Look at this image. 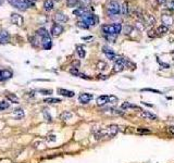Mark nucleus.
<instances>
[{
    "label": "nucleus",
    "mask_w": 174,
    "mask_h": 163,
    "mask_svg": "<svg viewBox=\"0 0 174 163\" xmlns=\"http://www.w3.org/2000/svg\"><path fill=\"white\" fill-rule=\"evenodd\" d=\"M36 35L39 38L40 40V46L43 47L45 50H49V49L52 47V41L51 37H50V34L48 33V30L45 28V27H40L36 30Z\"/></svg>",
    "instance_id": "nucleus-1"
},
{
    "label": "nucleus",
    "mask_w": 174,
    "mask_h": 163,
    "mask_svg": "<svg viewBox=\"0 0 174 163\" xmlns=\"http://www.w3.org/2000/svg\"><path fill=\"white\" fill-rule=\"evenodd\" d=\"M122 24L114 23V24H103L101 26V30L105 35H119L122 32Z\"/></svg>",
    "instance_id": "nucleus-2"
},
{
    "label": "nucleus",
    "mask_w": 174,
    "mask_h": 163,
    "mask_svg": "<svg viewBox=\"0 0 174 163\" xmlns=\"http://www.w3.org/2000/svg\"><path fill=\"white\" fill-rule=\"evenodd\" d=\"M106 12L108 16H118L119 14H121V5H119L118 1L115 0H111L109 1L106 5Z\"/></svg>",
    "instance_id": "nucleus-3"
},
{
    "label": "nucleus",
    "mask_w": 174,
    "mask_h": 163,
    "mask_svg": "<svg viewBox=\"0 0 174 163\" xmlns=\"http://www.w3.org/2000/svg\"><path fill=\"white\" fill-rule=\"evenodd\" d=\"M82 21H84L85 23H86L87 25H88V27H92V26H96V25L99 23V18H98V15H96V14H92V13H87L85 14L84 16H82L81 18Z\"/></svg>",
    "instance_id": "nucleus-4"
},
{
    "label": "nucleus",
    "mask_w": 174,
    "mask_h": 163,
    "mask_svg": "<svg viewBox=\"0 0 174 163\" xmlns=\"http://www.w3.org/2000/svg\"><path fill=\"white\" fill-rule=\"evenodd\" d=\"M118 102V98L115 96H99L97 98V104L98 106H105L108 103H115Z\"/></svg>",
    "instance_id": "nucleus-5"
},
{
    "label": "nucleus",
    "mask_w": 174,
    "mask_h": 163,
    "mask_svg": "<svg viewBox=\"0 0 174 163\" xmlns=\"http://www.w3.org/2000/svg\"><path fill=\"white\" fill-rule=\"evenodd\" d=\"M64 30V27L62 26L59 23H53V25L51 26V30H50V35L52 37H59L61 34Z\"/></svg>",
    "instance_id": "nucleus-6"
},
{
    "label": "nucleus",
    "mask_w": 174,
    "mask_h": 163,
    "mask_svg": "<svg viewBox=\"0 0 174 163\" xmlns=\"http://www.w3.org/2000/svg\"><path fill=\"white\" fill-rule=\"evenodd\" d=\"M8 2L10 3L13 8L18 9L20 11H25L27 10V5L23 1V0H8Z\"/></svg>",
    "instance_id": "nucleus-7"
},
{
    "label": "nucleus",
    "mask_w": 174,
    "mask_h": 163,
    "mask_svg": "<svg viewBox=\"0 0 174 163\" xmlns=\"http://www.w3.org/2000/svg\"><path fill=\"white\" fill-rule=\"evenodd\" d=\"M10 21L12 24L16 25V26H22L24 23V19L23 16L20 15L19 13H11L10 15Z\"/></svg>",
    "instance_id": "nucleus-8"
},
{
    "label": "nucleus",
    "mask_w": 174,
    "mask_h": 163,
    "mask_svg": "<svg viewBox=\"0 0 174 163\" xmlns=\"http://www.w3.org/2000/svg\"><path fill=\"white\" fill-rule=\"evenodd\" d=\"M54 20H56V23H59V24H62V23H66L69 21L68 15L62 12V11H58L54 14Z\"/></svg>",
    "instance_id": "nucleus-9"
},
{
    "label": "nucleus",
    "mask_w": 174,
    "mask_h": 163,
    "mask_svg": "<svg viewBox=\"0 0 174 163\" xmlns=\"http://www.w3.org/2000/svg\"><path fill=\"white\" fill-rule=\"evenodd\" d=\"M102 52L105 53V56H106V57L108 58L109 60H115V59H118L117 54H115L114 50L110 48V47L103 46L102 47Z\"/></svg>",
    "instance_id": "nucleus-10"
},
{
    "label": "nucleus",
    "mask_w": 174,
    "mask_h": 163,
    "mask_svg": "<svg viewBox=\"0 0 174 163\" xmlns=\"http://www.w3.org/2000/svg\"><path fill=\"white\" fill-rule=\"evenodd\" d=\"M13 76V72L12 70H9V69H3V70H0V82L7 81V79L12 78Z\"/></svg>",
    "instance_id": "nucleus-11"
},
{
    "label": "nucleus",
    "mask_w": 174,
    "mask_h": 163,
    "mask_svg": "<svg viewBox=\"0 0 174 163\" xmlns=\"http://www.w3.org/2000/svg\"><path fill=\"white\" fill-rule=\"evenodd\" d=\"M161 22H162V25L169 27L173 25V18H172L171 14H166L163 13L161 15Z\"/></svg>",
    "instance_id": "nucleus-12"
},
{
    "label": "nucleus",
    "mask_w": 174,
    "mask_h": 163,
    "mask_svg": "<svg viewBox=\"0 0 174 163\" xmlns=\"http://www.w3.org/2000/svg\"><path fill=\"white\" fill-rule=\"evenodd\" d=\"M106 136L107 137H114V136L117 135V133L119 132V126L118 125H110L108 127L106 128Z\"/></svg>",
    "instance_id": "nucleus-13"
},
{
    "label": "nucleus",
    "mask_w": 174,
    "mask_h": 163,
    "mask_svg": "<svg viewBox=\"0 0 174 163\" xmlns=\"http://www.w3.org/2000/svg\"><path fill=\"white\" fill-rule=\"evenodd\" d=\"M92 98H94V96H92V94L83 92V94H81V95L79 96V101L81 103H83V104H86V103H88L90 100H92Z\"/></svg>",
    "instance_id": "nucleus-14"
},
{
    "label": "nucleus",
    "mask_w": 174,
    "mask_h": 163,
    "mask_svg": "<svg viewBox=\"0 0 174 163\" xmlns=\"http://www.w3.org/2000/svg\"><path fill=\"white\" fill-rule=\"evenodd\" d=\"M10 40V34L8 30H0V43H7Z\"/></svg>",
    "instance_id": "nucleus-15"
},
{
    "label": "nucleus",
    "mask_w": 174,
    "mask_h": 163,
    "mask_svg": "<svg viewBox=\"0 0 174 163\" xmlns=\"http://www.w3.org/2000/svg\"><path fill=\"white\" fill-rule=\"evenodd\" d=\"M89 13V11L87 10L85 7H79L77 9H75V10L73 11V14L75 16H79V18H82V16H84L85 14Z\"/></svg>",
    "instance_id": "nucleus-16"
},
{
    "label": "nucleus",
    "mask_w": 174,
    "mask_h": 163,
    "mask_svg": "<svg viewBox=\"0 0 174 163\" xmlns=\"http://www.w3.org/2000/svg\"><path fill=\"white\" fill-rule=\"evenodd\" d=\"M54 8V0H45L44 1V10L50 12Z\"/></svg>",
    "instance_id": "nucleus-17"
},
{
    "label": "nucleus",
    "mask_w": 174,
    "mask_h": 163,
    "mask_svg": "<svg viewBox=\"0 0 174 163\" xmlns=\"http://www.w3.org/2000/svg\"><path fill=\"white\" fill-rule=\"evenodd\" d=\"M58 94L61 96H63V97H68V98H72L74 97V91H72V90H68V89H63V88H58Z\"/></svg>",
    "instance_id": "nucleus-18"
},
{
    "label": "nucleus",
    "mask_w": 174,
    "mask_h": 163,
    "mask_svg": "<svg viewBox=\"0 0 174 163\" xmlns=\"http://www.w3.org/2000/svg\"><path fill=\"white\" fill-rule=\"evenodd\" d=\"M24 115H25L24 111H23V109H21V108L15 109V110L13 111V117H15L16 120L23 119V117H24Z\"/></svg>",
    "instance_id": "nucleus-19"
},
{
    "label": "nucleus",
    "mask_w": 174,
    "mask_h": 163,
    "mask_svg": "<svg viewBox=\"0 0 174 163\" xmlns=\"http://www.w3.org/2000/svg\"><path fill=\"white\" fill-rule=\"evenodd\" d=\"M76 53H77V56H79L81 59H84L85 56H86V51H85L84 47L81 46V45H77V46H76Z\"/></svg>",
    "instance_id": "nucleus-20"
},
{
    "label": "nucleus",
    "mask_w": 174,
    "mask_h": 163,
    "mask_svg": "<svg viewBox=\"0 0 174 163\" xmlns=\"http://www.w3.org/2000/svg\"><path fill=\"white\" fill-rule=\"evenodd\" d=\"M121 109H122V110H127V109H138V110H140V108H139L138 106L133 104V103L130 102H123L122 104H121Z\"/></svg>",
    "instance_id": "nucleus-21"
},
{
    "label": "nucleus",
    "mask_w": 174,
    "mask_h": 163,
    "mask_svg": "<svg viewBox=\"0 0 174 163\" xmlns=\"http://www.w3.org/2000/svg\"><path fill=\"white\" fill-rule=\"evenodd\" d=\"M121 14L123 16H128L130 15V8H128V3L124 2L121 5Z\"/></svg>",
    "instance_id": "nucleus-22"
},
{
    "label": "nucleus",
    "mask_w": 174,
    "mask_h": 163,
    "mask_svg": "<svg viewBox=\"0 0 174 163\" xmlns=\"http://www.w3.org/2000/svg\"><path fill=\"white\" fill-rule=\"evenodd\" d=\"M141 117H145V119H148V120H157L158 117L156 114L151 113L149 111H141Z\"/></svg>",
    "instance_id": "nucleus-23"
},
{
    "label": "nucleus",
    "mask_w": 174,
    "mask_h": 163,
    "mask_svg": "<svg viewBox=\"0 0 174 163\" xmlns=\"http://www.w3.org/2000/svg\"><path fill=\"white\" fill-rule=\"evenodd\" d=\"M133 30H134V27L132 26V25H130V24H126V25H125V26L122 28L123 33H124L125 35H130V33L133 32Z\"/></svg>",
    "instance_id": "nucleus-24"
},
{
    "label": "nucleus",
    "mask_w": 174,
    "mask_h": 163,
    "mask_svg": "<svg viewBox=\"0 0 174 163\" xmlns=\"http://www.w3.org/2000/svg\"><path fill=\"white\" fill-rule=\"evenodd\" d=\"M168 32H169V27L164 26V25H162V24L157 28V33L158 34H160V35H162V34H166Z\"/></svg>",
    "instance_id": "nucleus-25"
},
{
    "label": "nucleus",
    "mask_w": 174,
    "mask_h": 163,
    "mask_svg": "<svg viewBox=\"0 0 174 163\" xmlns=\"http://www.w3.org/2000/svg\"><path fill=\"white\" fill-rule=\"evenodd\" d=\"M79 5V0H66V5L69 8H74Z\"/></svg>",
    "instance_id": "nucleus-26"
},
{
    "label": "nucleus",
    "mask_w": 174,
    "mask_h": 163,
    "mask_svg": "<svg viewBox=\"0 0 174 163\" xmlns=\"http://www.w3.org/2000/svg\"><path fill=\"white\" fill-rule=\"evenodd\" d=\"M60 117H61V120H63V121H66V120H70L71 117H72V113L69 111H64L60 115Z\"/></svg>",
    "instance_id": "nucleus-27"
},
{
    "label": "nucleus",
    "mask_w": 174,
    "mask_h": 163,
    "mask_svg": "<svg viewBox=\"0 0 174 163\" xmlns=\"http://www.w3.org/2000/svg\"><path fill=\"white\" fill-rule=\"evenodd\" d=\"M44 102L47 103H59L61 102V99H58V98H47L44 100Z\"/></svg>",
    "instance_id": "nucleus-28"
},
{
    "label": "nucleus",
    "mask_w": 174,
    "mask_h": 163,
    "mask_svg": "<svg viewBox=\"0 0 174 163\" xmlns=\"http://www.w3.org/2000/svg\"><path fill=\"white\" fill-rule=\"evenodd\" d=\"M76 25H77V27H79V28H83V30H88L89 27H88V25L85 23L84 21H79L77 23H76Z\"/></svg>",
    "instance_id": "nucleus-29"
},
{
    "label": "nucleus",
    "mask_w": 174,
    "mask_h": 163,
    "mask_svg": "<svg viewBox=\"0 0 174 163\" xmlns=\"http://www.w3.org/2000/svg\"><path fill=\"white\" fill-rule=\"evenodd\" d=\"M7 98H8L9 100L11 101V102L13 103H19V99H18V97H16L14 94H11V95H8L7 96Z\"/></svg>",
    "instance_id": "nucleus-30"
},
{
    "label": "nucleus",
    "mask_w": 174,
    "mask_h": 163,
    "mask_svg": "<svg viewBox=\"0 0 174 163\" xmlns=\"http://www.w3.org/2000/svg\"><path fill=\"white\" fill-rule=\"evenodd\" d=\"M9 107H10V104H9L7 101H1V102H0V111H3L5 109H8Z\"/></svg>",
    "instance_id": "nucleus-31"
},
{
    "label": "nucleus",
    "mask_w": 174,
    "mask_h": 163,
    "mask_svg": "<svg viewBox=\"0 0 174 163\" xmlns=\"http://www.w3.org/2000/svg\"><path fill=\"white\" fill-rule=\"evenodd\" d=\"M118 35H105V38H106L108 41H111V43H114L115 39H117Z\"/></svg>",
    "instance_id": "nucleus-32"
},
{
    "label": "nucleus",
    "mask_w": 174,
    "mask_h": 163,
    "mask_svg": "<svg viewBox=\"0 0 174 163\" xmlns=\"http://www.w3.org/2000/svg\"><path fill=\"white\" fill-rule=\"evenodd\" d=\"M166 7H168L169 10L174 11V0H168V2H166Z\"/></svg>",
    "instance_id": "nucleus-33"
},
{
    "label": "nucleus",
    "mask_w": 174,
    "mask_h": 163,
    "mask_svg": "<svg viewBox=\"0 0 174 163\" xmlns=\"http://www.w3.org/2000/svg\"><path fill=\"white\" fill-rule=\"evenodd\" d=\"M140 91H150V92H155V94H162L160 90L157 89H152V88H143Z\"/></svg>",
    "instance_id": "nucleus-34"
},
{
    "label": "nucleus",
    "mask_w": 174,
    "mask_h": 163,
    "mask_svg": "<svg viewBox=\"0 0 174 163\" xmlns=\"http://www.w3.org/2000/svg\"><path fill=\"white\" fill-rule=\"evenodd\" d=\"M70 73L74 76H79V69L77 68H72L70 70Z\"/></svg>",
    "instance_id": "nucleus-35"
},
{
    "label": "nucleus",
    "mask_w": 174,
    "mask_h": 163,
    "mask_svg": "<svg viewBox=\"0 0 174 163\" xmlns=\"http://www.w3.org/2000/svg\"><path fill=\"white\" fill-rule=\"evenodd\" d=\"M97 66H98V69H100V70H106L107 69V64L103 62V61H99Z\"/></svg>",
    "instance_id": "nucleus-36"
},
{
    "label": "nucleus",
    "mask_w": 174,
    "mask_h": 163,
    "mask_svg": "<svg viewBox=\"0 0 174 163\" xmlns=\"http://www.w3.org/2000/svg\"><path fill=\"white\" fill-rule=\"evenodd\" d=\"M38 91L40 92L41 95H51L52 94V90L50 89H39Z\"/></svg>",
    "instance_id": "nucleus-37"
},
{
    "label": "nucleus",
    "mask_w": 174,
    "mask_h": 163,
    "mask_svg": "<svg viewBox=\"0 0 174 163\" xmlns=\"http://www.w3.org/2000/svg\"><path fill=\"white\" fill-rule=\"evenodd\" d=\"M23 1L26 3L28 8H31V7H34V3H35V1H37V0H23Z\"/></svg>",
    "instance_id": "nucleus-38"
},
{
    "label": "nucleus",
    "mask_w": 174,
    "mask_h": 163,
    "mask_svg": "<svg viewBox=\"0 0 174 163\" xmlns=\"http://www.w3.org/2000/svg\"><path fill=\"white\" fill-rule=\"evenodd\" d=\"M44 117H45V119L47 117V121H48V122H51V117H50V114L48 113L47 110H44Z\"/></svg>",
    "instance_id": "nucleus-39"
},
{
    "label": "nucleus",
    "mask_w": 174,
    "mask_h": 163,
    "mask_svg": "<svg viewBox=\"0 0 174 163\" xmlns=\"http://www.w3.org/2000/svg\"><path fill=\"white\" fill-rule=\"evenodd\" d=\"M156 30H150L149 32H148V36H149L150 38H155V37H157V34H156Z\"/></svg>",
    "instance_id": "nucleus-40"
},
{
    "label": "nucleus",
    "mask_w": 174,
    "mask_h": 163,
    "mask_svg": "<svg viewBox=\"0 0 174 163\" xmlns=\"http://www.w3.org/2000/svg\"><path fill=\"white\" fill-rule=\"evenodd\" d=\"M157 59H158V62H159V64H160L161 66H163L164 69H169V68H170V65H169L168 63H164V62H162V61H160V59H159V58H157Z\"/></svg>",
    "instance_id": "nucleus-41"
},
{
    "label": "nucleus",
    "mask_w": 174,
    "mask_h": 163,
    "mask_svg": "<svg viewBox=\"0 0 174 163\" xmlns=\"http://www.w3.org/2000/svg\"><path fill=\"white\" fill-rule=\"evenodd\" d=\"M137 132H138V133H140V134H143V133H150L149 129H147V128H143V127L137 128Z\"/></svg>",
    "instance_id": "nucleus-42"
},
{
    "label": "nucleus",
    "mask_w": 174,
    "mask_h": 163,
    "mask_svg": "<svg viewBox=\"0 0 174 163\" xmlns=\"http://www.w3.org/2000/svg\"><path fill=\"white\" fill-rule=\"evenodd\" d=\"M148 19H149V24L150 25H155L156 24V19L152 15H148Z\"/></svg>",
    "instance_id": "nucleus-43"
},
{
    "label": "nucleus",
    "mask_w": 174,
    "mask_h": 163,
    "mask_svg": "<svg viewBox=\"0 0 174 163\" xmlns=\"http://www.w3.org/2000/svg\"><path fill=\"white\" fill-rule=\"evenodd\" d=\"M158 5H166V2H168V0H157Z\"/></svg>",
    "instance_id": "nucleus-44"
},
{
    "label": "nucleus",
    "mask_w": 174,
    "mask_h": 163,
    "mask_svg": "<svg viewBox=\"0 0 174 163\" xmlns=\"http://www.w3.org/2000/svg\"><path fill=\"white\" fill-rule=\"evenodd\" d=\"M79 77H81V78H84V79H89V77H88V76L87 75H85V74H83V73H79Z\"/></svg>",
    "instance_id": "nucleus-45"
},
{
    "label": "nucleus",
    "mask_w": 174,
    "mask_h": 163,
    "mask_svg": "<svg viewBox=\"0 0 174 163\" xmlns=\"http://www.w3.org/2000/svg\"><path fill=\"white\" fill-rule=\"evenodd\" d=\"M169 132H170L172 135H174V125H173V126H170V127H169Z\"/></svg>",
    "instance_id": "nucleus-46"
},
{
    "label": "nucleus",
    "mask_w": 174,
    "mask_h": 163,
    "mask_svg": "<svg viewBox=\"0 0 174 163\" xmlns=\"http://www.w3.org/2000/svg\"><path fill=\"white\" fill-rule=\"evenodd\" d=\"M48 140H50V141H53V140H56V136H53V135H50V136H49Z\"/></svg>",
    "instance_id": "nucleus-47"
},
{
    "label": "nucleus",
    "mask_w": 174,
    "mask_h": 163,
    "mask_svg": "<svg viewBox=\"0 0 174 163\" xmlns=\"http://www.w3.org/2000/svg\"><path fill=\"white\" fill-rule=\"evenodd\" d=\"M82 1H83L85 5H89V3L92 2V0H82Z\"/></svg>",
    "instance_id": "nucleus-48"
},
{
    "label": "nucleus",
    "mask_w": 174,
    "mask_h": 163,
    "mask_svg": "<svg viewBox=\"0 0 174 163\" xmlns=\"http://www.w3.org/2000/svg\"><path fill=\"white\" fill-rule=\"evenodd\" d=\"M143 104H145V106L147 107H152V104H149V103H146V102H143Z\"/></svg>",
    "instance_id": "nucleus-49"
},
{
    "label": "nucleus",
    "mask_w": 174,
    "mask_h": 163,
    "mask_svg": "<svg viewBox=\"0 0 174 163\" xmlns=\"http://www.w3.org/2000/svg\"><path fill=\"white\" fill-rule=\"evenodd\" d=\"M2 3H3V0H0V5H2Z\"/></svg>",
    "instance_id": "nucleus-50"
},
{
    "label": "nucleus",
    "mask_w": 174,
    "mask_h": 163,
    "mask_svg": "<svg viewBox=\"0 0 174 163\" xmlns=\"http://www.w3.org/2000/svg\"><path fill=\"white\" fill-rule=\"evenodd\" d=\"M171 53H172V56H173V59H174V51H172Z\"/></svg>",
    "instance_id": "nucleus-51"
},
{
    "label": "nucleus",
    "mask_w": 174,
    "mask_h": 163,
    "mask_svg": "<svg viewBox=\"0 0 174 163\" xmlns=\"http://www.w3.org/2000/svg\"><path fill=\"white\" fill-rule=\"evenodd\" d=\"M54 1H60V0H54Z\"/></svg>",
    "instance_id": "nucleus-52"
}]
</instances>
